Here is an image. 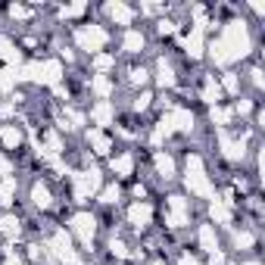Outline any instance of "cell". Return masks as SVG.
<instances>
[{
	"label": "cell",
	"instance_id": "12",
	"mask_svg": "<svg viewBox=\"0 0 265 265\" xmlns=\"http://www.w3.org/2000/svg\"><path fill=\"white\" fill-rule=\"evenodd\" d=\"M184 47H187V53H191V56H200V53H203V31H200V28H194V31H191V37L184 41Z\"/></svg>",
	"mask_w": 265,
	"mask_h": 265
},
{
	"label": "cell",
	"instance_id": "30",
	"mask_svg": "<svg viewBox=\"0 0 265 265\" xmlns=\"http://www.w3.org/2000/svg\"><path fill=\"white\" fill-rule=\"evenodd\" d=\"M212 122H218V125H228V122H231V109H221V106H215V109H212Z\"/></svg>",
	"mask_w": 265,
	"mask_h": 265
},
{
	"label": "cell",
	"instance_id": "9",
	"mask_svg": "<svg viewBox=\"0 0 265 265\" xmlns=\"http://www.w3.org/2000/svg\"><path fill=\"white\" fill-rule=\"evenodd\" d=\"M150 218H153V209L144 206V203H137V206L128 209V221L134 225V228H144V225H150Z\"/></svg>",
	"mask_w": 265,
	"mask_h": 265
},
{
	"label": "cell",
	"instance_id": "45",
	"mask_svg": "<svg viewBox=\"0 0 265 265\" xmlns=\"http://www.w3.org/2000/svg\"><path fill=\"white\" fill-rule=\"evenodd\" d=\"M153 265H162V262H153Z\"/></svg>",
	"mask_w": 265,
	"mask_h": 265
},
{
	"label": "cell",
	"instance_id": "16",
	"mask_svg": "<svg viewBox=\"0 0 265 265\" xmlns=\"http://www.w3.org/2000/svg\"><path fill=\"white\" fill-rule=\"evenodd\" d=\"M109 16H112V19H116L119 25H128L134 13H131V10H128L125 4H112V7H109Z\"/></svg>",
	"mask_w": 265,
	"mask_h": 265
},
{
	"label": "cell",
	"instance_id": "43",
	"mask_svg": "<svg viewBox=\"0 0 265 265\" xmlns=\"http://www.w3.org/2000/svg\"><path fill=\"white\" fill-rule=\"evenodd\" d=\"M181 265H200V262H197L194 256H181Z\"/></svg>",
	"mask_w": 265,
	"mask_h": 265
},
{
	"label": "cell",
	"instance_id": "11",
	"mask_svg": "<svg viewBox=\"0 0 265 265\" xmlns=\"http://www.w3.org/2000/svg\"><path fill=\"white\" fill-rule=\"evenodd\" d=\"M218 140H221V147H225V153H228L231 159H240V156H243V140H231L228 134H221Z\"/></svg>",
	"mask_w": 265,
	"mask_h": 265
},
{
	"label": "cell",
	"instance_id": "40",
	"mask_svg": "<svg viewBox=\"0 0 265 265\" xmlns=\"http://www.w3.org/2000/svg\"><path fill=\"white\" fill-rule=\"evenodd\" d=\"M159 31H162V34H172V31H175V22H166V19H162V22H159Z\"/></svg>",
	"mask_w": 265,
	"mask_h": 265
},
{
	"label": "cell",
	"instance_id": "34",
	"mask_svg": "<svg viewBox=\"0 0 265 265\" xmlns=\"http://www.w3.org/2000/svg\"><path fill=\"white\" fill-rule=\"evenodd\" d=\"M81 13H85V4H72V7L63 10V16H69V19H72V16H81Z\"/></svg>",
	"mask_w": 265,
	"mask_h": 265
},
{
	"label": "cell",
	"instance_id": "24",
	"mask_svg": "<svg viewBox=\"0 0 265 265\" xmlns=\"http://www.w3.org/2000/svg\"><path fill=\"white\" fill-rule=\"evenodd\" d=\"M156 169H159L162 178H172V175H175V162H172V156H162V153H159V156H156Z\"/></svg>",
	"mask_w": 265,
	"mask_h": 265
},
{
	"label": "cell",
	"instance_id": "2",
	"mask_svg": "<svg viewBox=\"0 0 265 265\" xmlns=\"http://www.w3.org/2000/svg\"><path fill=\"white\" fill-rule=\"evenodd\" d=\"M187 187H191V194H200V197H209L212 187L203 175V159L200 156H191L187 159Z\"/></svg>",
	"mask_w": 265,
	"mask_h": 265
},
{
	"label": "cell",
	"instance_id": "6",
	"mask_svg": "<svg viewBox=\"0 0 265 265\" xmlns=\"http://www.w3.org/2000/svg\"><path fill=\"white\" fill-rule=\"evenodd\" d=\"M78 44H81L85 50H100V47L106 44V31H103L100 25L81 28V31H78Z\"/></svg>",
	"mask_w": 265,
	"mask_h": 265
},
{
	"label": "cell",
	"instance_id": "15",
	"mask_svg": "<svg viewBox=\"0 0 265 265\" xmlns=\"http://www.w3.org/2000/svg\"><path fill=\"white\" fill-rule=\"evenodd\" d=\"M0 231H4L7 237H19V218H13V215H0Z\"/></svg>",
	"mask_w": 265,
	"mask_h": 265
},
{
	"label": "cell",
	"instance_id": "25",
	"mask_svg": "<svg viewBox=\"0 0 265 265\" xmlns=\"http://www.w3.org/2000/svg\"><path fill=\"white\" fill-rule=\"evenodd\" d=\"M91 88H94V94H100V97H106V94L112 91V81L106 78V75H97V78L91 81Z\"/></svg>",
	"mask_w": 265,
	"mask_h": 265
},
{
	"label": "cell",
	"instance_id": "23",
	"mask_svg": "<svg viewBox=\"0 0 265 265\" xmlns=\"http://www.w3.org/2000/svg\"><path fill=\"white\" fill-rule=\"evenodd\" d=\"M156 78H159L162 88H172V85H175V72H172L169 63H159V75H156Z\"/></svg>",
	"mask_w": 265,
	"mask_h": 265
},
{
	"label": "cell",
	"instance_id": "4",
	"mask_svg": "<svg viewBox=\"0 0 265 265\" xmlns=\"http://www.w3.org/2000/svg\"><path fill=\"white\" fill-rule=\"evenodd\" d=\"M50 250H53L66 265H78V256H75L72 240H69V234H66V231H56V234L50 237Z\"/></svg>",
	"mask_w": 265,
	"mask_h": 265
},
{
	"label": "cell",
	"instance_id": "8",
	"mask_svg": "<svg viewBox=\"0 0 265 265\" xmlns=\"http://www.w3.org/2000/svg\"><path fill=\"white\" fill-rule=\"evenodd\" d=\"M166 122H169V128H172V131H191L194 116H191L187 109H172L169 116H166Z\"/></svg>",
	"mask_w": 265,
	"mask_h": 265
},
{
	"label": "cell",
	"instance_id": "41",
	"mask_svg": "<svg viewBox=\"0 0 265 265\" xmlns=\"http://www.w3.org/2000/svg\"><path fill=\"white\" fill-rule=\"evenodd\" d=\"M150 103V94H140V100H134V109H147Z\"/></svg>",
	"mask_w": 265,
	"mask_h": 265
},
{
	"label": "cell",
	"instance_id": "10",
	"mask_svg": "<svg viewBox=\"0 0 265 265\" xmlns=\"http://www.w3.org/2000/svg\"><path fill=\"white\" fill-rule=\"evenodd\" d=\"M59 72H63V69H59V63H56V59L44 63V66H41V81H44V85H50V88H56V85H59Z\"/></svg>",
	"mask_w": 265,
	"mask_h": 265
},
{
	"label": "cell",
	"instance_id": "20",
	"mask_svg": "<svg viewBox=\"0 0 265 265\" xmlns=\"http://www.w3.org/2000/svg\"><path fill=\"white\" fill-rule=\"evenodd\" d=\"M209 212H212V218H215V221H221V225H225V221H231V209L225 206L221 200H215V203L209 206Z\"/></svg>",
	"mask_w": 265,
	"mask_h": 265
},
{
	"label": "cell",
	"instance_id": "7",
	"mask_svg": "<svg viewBox=\"0 0 265 265\" xmlns=\"http://www.w3.org/2000/svg\"><path fill=\"white\" fill-rule=\"evenodd\" d=\"M169 225H172V228L187 225V203H184L181 197H172V200H169Z\"/></svg>",
	"mask_w": 265,
	"mask_h": 265
},
{
	"label": "cell",
	"instance_id": "38",
	"mask_svg": "<svg viewBox=\"0 0 265 265\" xmlns=\"http://www.w3.org/2000/svg\"><path fill=\"white\" fill-rule=\"evenodd\" d=\"M225 91H237V78H234V75H225Z\"/></svg>",
	"mask_w": 265,
	"mask_h": 265
},
{
	"label": "cell",
	"instance_id": "46",
	"mask_svg": "<svg viewBox=\"0 0 265 265\" xmlns=\"http://www.w3.org/2000/svg\"><path fill=\"white\" fill-rule=\"evenodd\" d=\"M250 265H259V262H250Z\"/></svg>",
	"mask_w": 265,
	"mask_h": 265
},
{
	"label": "cell",
	"instance_id": "17",
	"mask_svg": "<svg viewBox=\"0 0 265 265\" xmlns=\"http://www.w3.org/2000/svg\"><path fill=\"white\" fill-rule=\"evenodd\" d=\"M0 56H4L7 63H13V66H16V63L22 59V56H19V50H16V47L10 44V37H0Z\"/></svg>",
	"mask_w": 265,
	"mask_h": 265
},
{
	"label": "cell",
	"instance_id": "44",
	"mask_svg": "<svg viewBox=\"0 0 265 265\" xmlns=\"http://www.w3.org/2000/svg\"><path fill=\"white\" fill-rule=\"evenodd\" d=\"M7 265H22V262H16V259H7Z\"/></svg>",
	"mask_w": 265,
	"mask_h": 265
},
{
	"label": "cell",
	"instance_id": "42",
	"mask_svg": "<svg viewBox=\"0 0 265 265\" xmlns=\"http://www.w3.org/2000/svg\"><path fill=\"white\" fill-rule=\"evenodd\" d=\"M0 175H10V162H7V156H0Z\"/></svg>",
	"mask_w": 265,
	"mask_h": 265
},
{
	"label": "cell",
	"instance_id": "22",
	"mask_svg": "<svg viewBox=\"0 0 265 265\" xmlns=\"http://www.w3.org/2000/svg\"><path fill=\"white\" fill-rule=\"evenodd\" d=\"M131 166H134V159L128 153L119 156V159H112V172H116V175H131Z\"/></svg>",
	"mask_w": 265,
	"mask_h": 265
},
{
	"label": "cell",
	"instance_id": "21",
	"mask_svg": "<svg viewBox=\"0 0 265 265\" xmlns=\"http://www.w3.org/2000/svg\"><path fill=\"white\" fill-rule=\"evenodd\" d=\"M13 194H16V181L13 178H4V184H0V203H13Z\"/></svg>",
	"mask_w": 265,
	"mask_h": 265
},
{
	"label": "cell",
	"instance_id": "1",
	"mask_svg": "<svg viewBox=\"0 0 265 265\" xmlns=\"http://www.w3.org/2000/svg\"><path fill=\"white\" fill-rule=\"evenodd\" d=\"M221 44L228 47L231 59L243 56V53L250 50V37H247V28H243V22H228V25H225V34H221Z\"/></svg>",
	"mask_w": 265,
	"mask_h": 265
},
{
	"label": "cell",
	"instance_id": "32",
	"mask_svg": "<svg viewBox=\"0 0 265 265\" xmlns=\"http://www.w3.org/2000/svg\"><path fill=\"white\" fill-rule=\"evenodd\" d=\"M66 119L72 122L69 128H75V125H81V122H85V116H81V112H78V109H66Z\"/></svg>",
	"mask_w": 265,
	"mask_h": 265
},
{
	"label": "cell",
	"instance_id": "5",
	"mask_svg": "<svg viewBox=\"0 0 265 265\" xmlns=\"http://www.w3.org/2000/svg\"><path fill=\"white\" fill-rule=\"evenodd\" d=\"M72 228H75V234H78V240L85 243V247H91V240H94V231H97V221H94V215H88V212H78L72 218Z\"/></svg>",
	"mask_w": 265,
	"mask_h": 265
},
{
	"label": "cell",
	"instance_id": "39",
	"mask_svg": "<svg viewBox=\"0 0 265 265\" xmlns=\"http://www.w3.org/2000/svg\"><path fill=\"white\" fill-rule=\"evenodd\" d=\"M10 13H13V19H28V10L25 7H13Z\"/></svg>",
	"mask_w": 265,
	"mask_h": 265
},
{
	"label": "cell",
	"instance_id": "35",
	"mask_svg": "<svg viewBox=\"0 0 265 265\" xmlns=\"http://www.w3.org/2000/svg\"><path fill=\"white\" fill-rule=\"evenodd\" d=\"M147 81V69H134L131 72V85H144Z\"/></svg>",
	"mask_w": 265,
	"mask_h": 265
},
{
	"label": "cell",
	"instance_id": "18",
	"mask_svg": "<svg viewBox=\"0 0 265 265\" xmlns=\"http://www.w3.org/2000/svg\"><path fill=\"white\" fill-rule=\"evenodd\" d=\"M91 116H94L97 125H109V119H112V106H109V103H97Z\"/></svg>",
	"mask_w": 265,
	"mask_h": 265
},
{
	"label": "cell",
	"instance_id": "3",
	"mask_svg": "<svg viewBox=\"0 0 265 265\" xmlns=\"http://www.w3.org/2000/svg\"><path fill=\"white\" fill-rule=\"evenodd\" d=\"M72 184H75V200L85 203L91 194L100 191V172H97V169H88V172H81V175H75Z\"/></svg>",
	"mask_w": 265,
	"mask_h": 265
},
{
	"label": "cell",
	"instance_id": "33",
	"mask_svg": "<svg viewBox=\"0 0 265 265\" xmlns=\"http://www.w3.org/2000/svg\"><path fill=\"white\" fill-rule=\"evenodd\" d=\"M100 197H103V203H116V200H119V187H116V184L106 187V191H103Z\"/></svg>",
	"mask_w": 265,
	"mask_h": 265
},
{
	"label": "cell",
	"instance_id": "37",
	"mask_svg": "<svg viewBox=\"0 0 265 265\" xmlns=\"http://www.w3.org/2000/svg\"><path fill=\"white\" fill-rule=\"evenodd\" d=\"M234 240H237V247H253V234H247V231H243V234H237Z\"/></svg>",
	"mask_w": 265,
	"mask_h": 265
},
{
	"label": "cell",
	"instance_id": "31",
	"mask_svg": "<svg viewBox=\"0 0 265 265\" xmlns=\"http://www.w3.org/2000/svg\"><path fill=\"white\" fill-rule=\"evenodd\" d=\"M112 66V56H106V53H100V56H94V69L97 72H106Z\"/></svg>",
	"mask_w": 265,
	"mask_h": 265
},
{
	"label": "cell",
	"instance_id": "27",
	"mask_svg": "<svg viewBox=\"0 0 265 265\" xmlns=\"http://www.w3.org/2000/svg\"><path fill=\"white\" fill-rule=\"evenodd\" d=\"M218 97H221V88H218L215 81H206V85H203V100H206V103H215Z\"/></svg>",
	"mask_w": 265,
	"mask_h": 265
},
{
	"label": "cell",
	"instance_id": "26",
	"mask_svg": "<svg viewBox=\"0 0 265 265\" xmlns=\"http://www.w3.org/2000/svg\"><path fill=\"white\" fill-rule=\"evenodd\" d=\"M140 47H144V34L128 31V34H125V50H131V53H134V50H140Z\"/></svg>",
	"mask_w": 265,
	"mask_h": 265
},
{
	"label": "cell",
	"instance_id": "28",
	"mask_svg": "<svg viewBox=\"0 0 265 265\" xmlns=\"http://www.w3.org/2000/svg\"><path fill=\"white\" fill-rule=\"evenodd\" d=\"M91 140H94V153H109V137H103L100 131H91Z\"/></svg>",
	"mask_w": 265,
	"mask_h": 265
},
{
	"label": "cell",
	"instance_id": "36",
	"mask_svg": "<svg viewBox=\"0 0 265 265\" xmlns=\"http://www.w3.org/2000/svg\"><path fill=\"white\" fill-rule=\"evenodd\" d=\"M109 250L116 253V256H128V250H125V243H122V240H112V243H109Z\"/></svg>",
	"mask_w": 265,
	"mask_h": 265
},
{
	"label": "cell",
	"instance_id": "29",
	"mask_svg": "<svg viewBox=\"0 0 265 265\" xmlns=\"http://www.w3.org/2000/svg\"><path fill=\"white\" fill-rule=\"evenodd\" d=\"M0 137H4L7 147H19V144H22V134H19L16 128H4V131H0Z\"/></svg>",
	"mask_w": 265,
	"mask_h": 265
},
{
	"label": "cell",
	"instance_id": "14",
	"mask_svg": "<svg viewBox=\"0 0 265 265\" xmlns=\"http://www.w3.org/2000/svg\"><path fill=\"white\" fill-rule=\"evenodd\" d=\"M200 243H203V250H206V253H215V250H218L212 225H203V228H200Z\"/></svg>",
	"mask_w": 265,
	"mask_h": 265
},
{
	"label": "cell",
	"instance_id": "13",
	"mask_svg": "<svg viewBox=\"0 0 265 265\" xmlns=\"http://www.w3.org/2000/svg\"><path fill=\"white\" fill-rule=\"evenodd\" d=\"M16 81H22V69H0V91L13 88Z\"/></svg>",
	"mask_w": 265,
	"mask_h": 265
},
{
	"label": "cell",
	"instance_id": "19",
	"mask_svg": "<svg viewBox=\"0 0 265 265\" xmlns=\"http://www.w3.org/2000/svg\"><path fill=\"white\" fill-rule=\"evenodd\" d=\"M31 200H34V206H50V191H47V187L44 184H34V191H31Z\"/></svg>",
	"mask_w": 265,
	"mask_h": 265
}]
</instances>
